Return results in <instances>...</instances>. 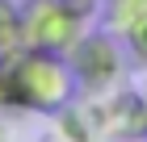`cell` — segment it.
Returning <instances> with one entry per match:
<instances>
[{
    "label": "cell",
    "instance_id": "obj_1",
    "mask_svg": "<svg viewBox=\"0 0 147 142\" xmlns=\"http://www.w3.org/2000/svg\"><path fill=\"white\" fill-rule=\"evenodd\" d=\"M0 71L9 84V109H25V113H63L71 100V88H76L67 55L38 50V46L4 50Z\"/></svg>",
    "mask_w": 147,
    "mask_h": 142
},
{
    "label": "cell",
    "instance_id": "obj_2",
    "mask_svg": "<svg viewBox=\"0 0 147 142\" xmlns=\"http://www.w3.org/2000/svg\"><path fill=\"white\" fill-rule=\"evenodd\" d=\"M84 33V17L63 0H25L21 4V46L67 55Z\"/></svg>",
    "mask_w": 147,
    "mask_h": 142
},
{
    "label": "cell",
    "instance_id": "obj_3",
    "mask_svg": "<svg viewBox=\"0 0 147 142\" xmlns=\"http://www.w3.org/2000/svg\"><path fill=\"white\" fill-rule=\"evenodd\" d=\"M67 67L71 75H76V84L84 88V92H105V88L118 84V75H122V55H118V42L109 38V29L105 33H80L76 46L67 50Z\"/></svg>",
    "mask_w": 147,
    "mask_h": 142
},
{
    "label": "cell",
    "instance_id": "obj_4",
    "mask_svg": "<svg viewBox=\"0 0 147 142\" xmlns=\"http://www.w3.org/2000/svg\"><path fill=\"white\" fill-rule=\"evenodd\" d=\"M147 17V0H105V29L126 38Z\"/></svg>",
    "mask_w": 147,
    "mask_h": 142
},
{
    "label": "cell",
    "instance_id": "obj_5",
    "mask_svg": "<svg viewBox=\"0 0 147 142\" xmlns=\"http://www.w3.org/2000/svg\"><path fill=\"white\" fill-rule=\"evenodd\" d=\"M21 46V4L0 0V55Z\"/></svg>",
    "mask_w": 147,
    "mask_h": 142
},
{
    "label": "cell",
    "instance_id": "obj_6",
    "mask_svg": "<svg viewBox=\"0 0 147 142\" xmlns=\"http://www.w3.org/2000/svg\"><path fill=\"white\" fill-rule=\"evenodd\" d=\"M126 50H130V59H135L139 67H147V17L126 33Z\"/></svg>",
    "mask_w": 147,
    "mask_h": 142
},
{
    "label": "cell",
    "instance_id": "obj_7",
    "mask_svg": "<svg viewBox=\"0 0 147 142\" xmlns=\"http://www.w3.org/2000/svg\"><path fill=\"white\" fill-rule=\"evenodd\" d=\"M63 4H67V9H76L84 21H88V17H92V9H97V0H63Z\"/></svg>",
    "mask_w": 147,
    "mask_h": 142
},
{
    "label": "cell",
    "instance_id": "obj_8",
    "mask_svg": "<svg viewBox=\"0 0 147 142\" xmlns=\"http://www.w3.org/2000/svg\"><path fill=\"white\" fill-rule=\"evenodd\" d=\"M139 113H143V125H147V75H143V84H139Z\"/></svg>",
    "mask_w": 147,
    "mask_h": 142
},
{
    "label": "cell",
    "instance_id": "obj_9",
    "mask_svg": "<svg viewBox=\"0 0 147 142\" xmlns=\"http://www.w3.org/2000/svg\"><path fill=\"white\" fill-rule=\"evenodd\" d=\"M9 109V84H4V71H0V113Z\"/></svg>",
    "mask_w": 147,
    "mask_h": 142
}]
</instances>
